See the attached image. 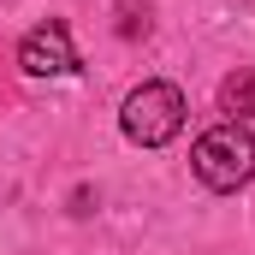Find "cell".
Listing matches in <instances>:
<instances>
[{
	"label": "cell",
	"instance_id": "obj_1",
	"mask_svg": "<svg viewBox=\"0 0 255 255\" xmlns=\"http://www.w3.org/2000/svg\"><path fill=\"white\" fill-rule=\"evenodd\" d=\"M190 166H196V178L208 190H244L255 178V130L238 125V119L202 130L196 148H190Z\"/></svg>",
	"mask_w": 255,
	"mask_h": 255
},
{
	"label": "cell",
	"instance_id": "obj_2",
	"mask_svg": "<svg viewBox=\"0 0 255 255\" xmlns=\"http://www.w3.org/2000/svg\"><path fill=\"white\" fill-rule=\"evenodd\" d=\"M119 125H125V136L142 142V148L172 142V136L184 130V89H178V83H142V89H130Z\"/></svg>",
	"mask_w": 255,
	"mask_h": 255
},
{
	"label": "cell",
	"instance_id": "obj_3",
	"mask_svg": "<svg viewBox=\"0 0 255 255\" xmlns=\"http://www.w3.org/2000/svg\"><path fill=\"white\" fill-rule=\"evenodd\" d=\"M18 65L30 71V77H71L77 71V48H71V30H65L60 18H48V24H36L24 42H18Z\"/></svg>",
	"mask_w": 255,
	"mask_h": 255
},
{
	"label": "cell",
	"instance_id": "obj_4",
	"mask_svg": "<svg viewBox=\"0 0 255 255\" xmlns=\"http://www.w3.org/2000/svg\"><path fill=\"white\" fill-rule=\"evenodd\" d=\"M220 107L244 125V119H255V65H244V71H232L226 83H220Z\"/></svg>",
	"mask_w": 255,
	"mask_h": 255
}]
</instances>
